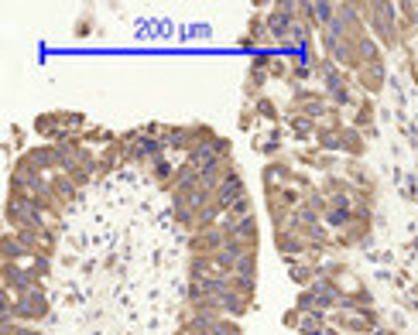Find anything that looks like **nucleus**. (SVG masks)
Listing matches in <instances>:
<instances>
[{
	"label": "nucleus",
	"mask_w": 418,
	"mask_h": 335,
	"mask_svg": "<svg viewBox=\"0 0 418 335\" xmlns=\"http://www.w3.org/2000/svg\"><path fill=\"white\" fill-rule=\"evenodd\" d=\"M251 106H254V113H258L260 120H271L275 127L281 123V110H278V103H275L271 96H260V99H254Z\"/></svg>",
	"instance_id": "obj_6"
},
{
	"label": "nucleus",
	"mask_w": 418,
	"mask_h": 335,
	"mask_svg": "<svg viewBox=\"0 0 418 335\" xmlns=\"http://www.w3.org/2000/svg\"><path fill=\"white\" fill-rule=\"evenodd\" d=\"M384 82H387V65H384V59H380V62H370V65H363V69L357 72L360 93H370V96H378L380 89H384Z\"/></svg>",
	"instance_id": "obj_1"
},
{
	"label": "nucleus",
	"mask_w": 418,
	"mask_h": 335,
	"mask_svg": "<svg viewBox=\"0 0 418 335\" xmlns=\"http://www.w3.org/2000/svg\"><path fill=\"white\" fill-rule=\"evenodd\" d=\"M258 113H254V106H251V103H247V106H243V113H240V130H254V127H258Z\"/></svg>",
	"instance_id": "obj_8"
},
{
	"label": "nucleus",
	"mask_w": 418,
	"mask_h": 335,
	"mask_svg": "<svg viewBox=\"0 0 418 335\" xmlns=\"http://www.w3.org/2000/svg\"><path fill=\"white\" fill-rule=\"evenodd\" d=\"M175 168H179V164H172L168 158H161V161L151 164V175H155V181H158L161 188H172V181H175Z\"/></svg>",
	"instance_id": "obj_7"
},
{
	"label": "nucleus",
	"mask_w": 418,
	"mask_h": 335,
	"mask_svg": "<svg viewBox=\"0 0 418 335\" xmlns=\"http://www.w3.org/2000/svg\"><path fill=\"white\" fill-rule=\"evenodd\" d=\"M285 127L295 134L299 140H309V137H316V130H319V123L316 120H309V117H302V113H292V117L285 120Z\"/></svg>",
	"instance_id": "obj_5"
},
{
	"label": "nucleus",
	"mask_w": 418,
	"mask_h": 335,
	"mask_svg": "<svg viewBox=\"0 0 418 335\" xmlns=\"http://www.w3.org/2000/svg\"><path fill=\"white\" fill-rule=\"evenodd\" d=\"M353 127L357 130H370L374 134V96H360V103H357V113H353Z\"/></svg>",
	"instance_id": "obj_4"
},
{
	"label": "nucleus",
	"mask_w": 418,
	"mask_h": 335,
	"mask_svg": "<svg viewBox=\"0 0 418 335\" xmlns=\"http://www.w3.org/2000/svg\"><path fill=\"white\" fill-rule=\"evenodd\" d=\"M254 151L264 154L268 161H278L285 158V144H281V127H271L264 134H254Z\"/></svg>",
	"instance_id": "obj_2"
},
{
	"label": "nucleus",
	"mask_w": 418,
	"mask_h": 335,
	"mask_svg": "<svg viewBox=\"0 0 418 335\" xmlns=\"http://www.w3.org/2000/svg\"><path fill=\"white\" fill-rule=\"evenodd\" d=\"M363 151H367L363 130H357L353 123H346V127H343V154H346V158H353V161H360V158H363Z\"/></svg>",
	"instance_id": "obj_3"
}]
</instances>
